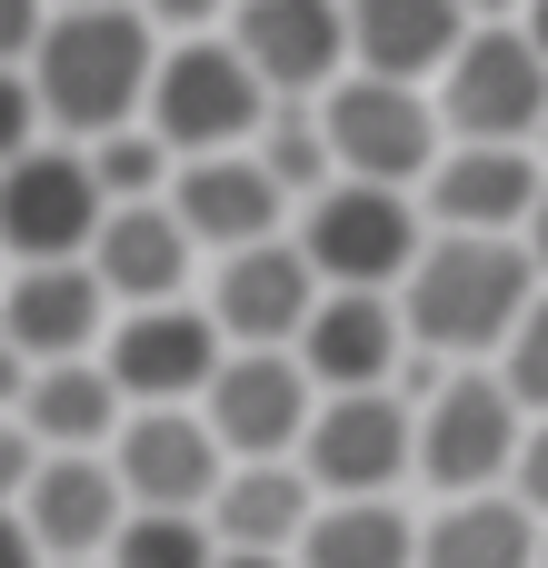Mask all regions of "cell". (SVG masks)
Wrapping results in <instances>:
<instances>
[{
  "instance_id": "obj_35",
  "label": "cell",
  "mask_w": 548,
  "mask_h": 568,
  "mask_svg": "<svg viewBox=\"0 0 548 568\" xmlns=\"http://www.w3.org/2000/svg\"><path fill=\"white\" fill-rule=\"evenodd\" d=\"M0 568H50L30 549V529H20V509H0Z\"/></svg>"
},
{
  "instance_id": "obj_33",
  "label": "cell",
  "mask_w": 548,
  "mask_h": 568,
  "mask_svg": "<svg viewBox=\"0 0 548 568\" xmlns=\"http://www.w3.org/2000/svg\"><path fill=\"white\" fill-rule=\"evenodd\" d=\"M40 30H50V0H0V70H30Z\"/></svg>"
},
{
  "instance_id": "obj_34",
  "label": "cell",
  "mask_w": 548,
  "mask_h": 568,
  "mask_svg": "<svg viewBox=\"0 0 548 568\" xmlns=\"http://www.w3.org/2000/svg\"><path fill=\"white\" fill-rule=\"evenodd\" d=\"M509 499L548 519V419H529V439H519V469H509Z\"/></svg>"
},
{
  "instance_id": "obj_32",
  "label": "cell",
  "mask_w": 548,
  "mask_h": 568,
  "mask_svg": "<svg viewBox=\"0 0 548 568\" xmlns=\"http://www.w3.org/2000/svg\"><path fill=\"white\" fill-rule=\"evenodd\" d=\"M150 30H170V40H210L220 30V10H240V0H130Z\"/></svg>"
},
{
  "instance_id": "obj_16",
  "label": "cell",
  "mask_w": 548,
  "mask_h": 568,
  "mask_svg": "<svg viewBox=\"0 0 548 568\" xmlns=\"http://www.w3.org/2000/svg\"><path fill=\"white\" fill-rule=\"evenodd\" d=\"M539 200H548L539 150H459L449 140V160L419 180L429 230H459V240H529Z\"/></svg>"
},
{
  "instance_id": "obj_13",
  "label": "cell",
  "mask_w": 548,
  "mask_h": 568,
  "mask_svg": "<svg viewBox=\"0 0 548 568\" xmlns=\"http://www.w3.org/2000/svg\"><path fill=\"white\" fill-rule=\"evenodd\" d=\"M110 469H120L130 509L210 519V499H220V479H230V449L210 439L200 409H130V429L110 439Z\"/></svg>"
},
{
  "instance_id": "obj_17",
  "label": "cell",
  "mask_w": 548,
  "mask_h": 568,
  "mask_svg": "<svg viewBox=\"0 0 548 568\" xmlns=\"http://www.w3.org/2000/svg\"><path fill=\"white\" fill-rule=\"evenodd\" d=\"M300 369L319 379V399H349V389H389L409 369V320L389 290H329L300 329Z\"/></svg>"
},
{
  "instance_id": "obj_4",
  "label": "cell",
  "mask_w": 548,
  "mask_h": 568,
  "mask_svg": "<svg viewBox=\"0 0 548 568\" xmlns=\"http://www.w3.org/2000/svg\"><path fill=\"white\" fill-rule=\"evenodd\" d=\"M429 250V210L419 190H369V180H329L300 210V260L319 270V290H389L419 270Z\"/></svg>"
},
{
  "instance_id": "obj_23",
  "label": "cell",
  "mask_w": 548,
  "mask_h": 568,
  "mask_svg": "<svg viewBox=\"0 0 548 568\" xmlns=\"http://www.w3.org/2000/svg\"><path fill=\"white\" fill-rule=\"evenodd\" d=\"M20 429L50 449V459H110V439L130 429V399L100 359H60V369H30L20 389Z\"/></svg>"
},
{
  "instance_id": "obj_44",
  "label": "cell",
  "mask_w": 548,
  "mask_h": 568,
  "mask_svg": "<svg viewBox=\"0 0 548 568\" xmlns=\"http://www.w3.org/2000/svg\"><path fill=\"white\" fill-rule=\"evenodd\" d=\"M80 568H100V559H80Z\"/></svg>"
},
{
  "instance_id": "obj_9",
  "label": "cell",
  "mask_w": 548,
  "mask_h": 568,
  "mask_svg": "<svg viewBox=\"0 0 548 568\" xmlns=\"http://www.w3.org/2000/svg\"><path fill=\"white\" fill-rule=\"evenodd\" d=\"M300 469H309L319 499H399V479H419V409L399 389L319 399V419L300 439Z\"/></svg>"
},
{
  "instance_id": "obj_39",
  "label": "cell",
  "mask_w": 548,
  "mask_h": 568,
  "mask_svg": "<svg viewBox=\"0 0 548 568\" xmlns=\"http://www.w3.org/2000/svg\"><path fill=\"white\" fill-rule=\"evenodd\" d=\"M529 40H539V60H548V0H529V20H519Z\"/></svg>"
},
{
  "instance_id": "obj_2",
  "label": "cell",
  "mask_w": 548,
  "mask_h": 568,
  "mask_svg": "<svg viewBox=\"0 0 548 568\" xmlns=\"http://www.w3.org/2000/svg\"><path fill=\"white\" fill-rule=\"evenodd\" d=\"M160 30L140 10H50L40 50H30V90H40V120L50 140H110L150 110V80H160Z\"/></svg>"
},
{
  "instance_id": "obj_14",
  "label": "cell",
  "mask_w": 548,
  "mask_h": 568,
  "mask_svg": "<svg viewBox=\"0 0 548 568\" xmlns=\"http://www.w3.org/2000/svg\"><path fill=\"white\" fill-rule=\"evenodd\" d=\"M329 290H319V270L300 260V240H260V250H230L220 270H210V320H220V339L230 349H300V329H309V310H319Z\"/></svg>"
},
{
  "instance_id": "obj_40",
  "label": "cell",
  "mask_w": 548,
  "mask_h": 568,
  "mask_svg": "<svg viewBox=\"0 0 548 568\" xmlns=\"http://www.w3.org/2000/svg\"><path fill=\"white\" fill-rule=\"evenodd\" d=\"M50 10H130V0H50Z\"/></svg>"
},
{
  "instance_id": "obj_5",
  "label": "cell",
  "mask_w": 548,
  "mask_h": 568,
  "mask_svg": "<svg viewBox=\"0 0 548 568\" xmlns=\"http://www.w3.org/2000/svg\"><path fill=\"white\" fill-rule=\"evenodd\" d=\"M429 100H439V130H449L459 150H539L548 60H539V40H529L519 20H509V30H469Z\"/></svg>"
},
{
  "instance_id": "obj_38",
  "label": "cell",
  "mask_w": 548,
  "mask_h": 568,
  "mask_svg": "<svg viewBox=\"0 0 548 568\" xmlns=\"http://www.w3.org/2000/svg\"><path fill=\"white\" fill-rule=\"evenodd\" d=\"M220 568H300V559H260V549H220Z\"/></svg>"
},
{
  "instance_id": "obj_8",
  "label": "cell",
  "mask_w": 548,
  "mask_h": 568,
  "mask_svg": "<svg viewBox=\"0 0 548 568\" xmlns=\"http://www.w3.org/2000/svg\"><path fill=\"white\" fill-rule=\"evenodd\" d=\"M110 200L90 180V150L80 140H40L0 170V260L10 270H50V260H90Z\"/></svg>"
},
{
  "instance_id": "obj_6",
  "label": "cell",
  "mask_w": 548,
  "mask_h": 568,
  "mask_svg": "<svg viewBox=\"0 0 548 568\" xmlns=\"http://www.w3.org/2000/svg\"><path fill=\"white\" fill-rule=\"evenodd\" d=\"M319 130H329L339 180H369V190H419V180L449 160L439 100L409 90V80H369V70H349V80L319 100Z\"/></svg>"
},
{
  "instance_id": "obj_28",
  "label": "cell",
  "mask_w": 548,
  "mask_h": 568,
  "mask_svg": "<svg viewBox=\"0 0 548 568\" xmlns=\"http://www.w3.org/2000/svg\"><path fill=\"white\" fill-rule=\"evenodd\" d=\"M100 568H220L210 519H160V509H130V529L110 539Z\"/></svg>"
},
{
  "instance_id": "obj_24",
  "label": "cell",
  "mask_w": 548,
  "mask_h": 568,
  "mask_svg": "<svg viewBox=\"0 0 548 568\" xmlns=\"http://www.w3.org/2000/svg\"><path fill=\"white\" fill-rule=\"evenodd\" d=\"M548 519H529L509 489L489 499H439V519H419V568H539Z\"/></svg>"
},
{
  "instance_id": "obj_10",
  "label": "cell",
  "mask_w": 548,
  "mask_h": 568,
  "mask_svg": "<svg viewBox=\"0 0 548 568\" xmlns=\"http://www.w3.org/2000/svg\"><path fill=\"white\" fill-rule=\"evenodd\" d=\"M230 339L200 300H170V310H120L110 339H100V369L120 379L130 409H200L210 379H220Z\"/></svg>"
},
{
  "instance_id": "obj_29",
  "label": "cell",
  "mask_w": 548,
  "mask_h": 568,
  "mask_svg": "<svg viewBox=\"0 0 548 568\" xmlns=\"http://www.w3.org/2000/svg\"><path fill=\"white\" fill-rule=\"evenodd\" d=\"M499 379H509V399H519L529 419H548V290L529 300V320H519V339L499 349Z\"/></svg>"
},
{
  "instance_id": "obj_27",
  "label": "cell",
  "mask_w": 548,
  "mask_h": 568,
  "mask_svg": "<svg viewBox=\"0 0 548 568\" xmlns=\"http://www.w3.org/2000/svg\"><path fill=\"white\" fill-rule=\"evenodd\" d=\"M90 180H100V200H110V210H130V200H170L180 160L160 150V130H150V120H130V130L90 140Z\"/></svg>"
},
{
  "instance_id": "obj_18",
  "label": "cell",
  "mask_w": 548,
  "mask_h": 568,
  "mask_svg": "<svg viewBox=\"0 0 548 568\" xmlns=\"http://www.w3.org/2000/svg\"><path fill=\"white\" fill-rule=\"evenodd\" d=\"M20 529L50 568H80V559H110V539L130 529V489L110 459H40L30 499H20Z\"/></svg>"
},
{
  "instance_id": "obj_1",
  "label": "cell",
  "mask_w": 548,
  "mask_h": 568,
  "mask_svg": "<svg viewBox=\"0 0 548 568\" xmlns=\"http://www.w3.org/2000/svg\"><path fill=\"white\" fill-rule=\"evenodd\" d=\"M539 300V270H529V240H459V230H429L419 270L399 280V320H409V349L449 359V369H499V349L519 339Z\"/></svg>"
},
{
  "instance_id": "obj_41",
  "label": "cell",
  "mask_w": 548,
  "mask_h": 568,
  "mask_svg": "<svg viewBox=\"0 0 548 568\" xmlns=\"http://www.w3.org/2000/svg\"><path fill=\"white\" fill-rule=\"evenodd\" d=\"M0 290H10V260H0Z\"/></svg>"
},
{
  "instance_id": "obj_20",
  "label": "cell",
  "mask_w": 548,
  "mask_h": 568,
  "mask_svg": "<svg viewBox=\"0 0 548 568\" xmlns=\"http://www.w3.org/2000/svg\"><path fill=\"white\" fill-rule=\"evenodd\" d=\"M90 270H100V290H110V310H170V300H190L200 240L180 230V210H170V200H130V210H110V220H100Z\"/></svg>"
},
{
  "instance_id": "obj_11",
  "label": "cell",
  "mask_w": 548,
  "mask_h": 568,
  "mask_svg": "<svg viewBox=\"0 0 548 568\" xmlns=\"http://www.w3.org/2000/svg\"><path fill=\"white\" fill-rule=\"evenodd\" d=\"M200 419L230 449V469L240 459H300V439L319 419V379L300 369V349H230L210 399H200Z\"/></svg>"
},
{
  "instance_id": "obj_19",
  "label": "cell",
  "mask_w": 548,
  "mask_h": 568,
  "mask_svg": "<svg viewBox=\"0 0 548 568\" xmlns=\"http://www.w3.org/2000/svg\"><path fill=\"white\" fill-rule=\"evenodd\" d=\"M170 210H180V230H190L210 260H230V250H260V240H280V220H290V190L260 170V150H230V160H180V180H170Z\"/></svg>"
},
{
  "instance_id": "obj_37",
  "label": "cell",
  "mask_w": 548,
  "mask_h": 568,
  "mask_svg": "<svg viewBox=\"0 0 548 568\" xmlns=\"http://www.w3.org/2000/svg\"><path fill=\"white\" fill-rule=\"evenodd\" d=\"M529 270H539V290H548V200H539V220H529Z\"/></svg>"
},
{
  "instance_id": "obj_30",
  "label": "cell",
  "mask_w": 548,
  "mask_h": 568,
  "mask_svg": "<svg viewBox=\"0 0 548 568\" xmlns=\"http://www.w3.org/2000/svg\"><path fill=\"white\" fill-rule=\"evenodd\" d=\"M50 140V120H40V90H30V70H0V170L20 160V150H40Z\"/></svg>"
},
{
  "instance_id": "obj_7",
  "label": "cell",
  "mask_w": 548,
  "mask_h": 568,
  "mask_svg": "<svg viewBox=\"0 0 548 568\" xmlns=\"http://www.w3.org/2000/svg\"><path fill=\"white\" fill-rule=\"evenodd\" d=\"M519 439H529V409L509 399L499 369H449V379L419 399V479H429L439 499H489V489H509Z\"/></svg>"
},
{
  "instance_id": "obj_42",
  "label": "cell",
  "mask_w": 548,
  "mask_h": 568,
  "mask_svg": "<svg viewBox=\"0 0 548 568\" xmlns=\"http://www.w3.org/2000/svg\"><path fill=\"white\" fill-rule=\"evenodd\" d=\"M539 160H548V130H539Z\"/></svg>"
},
{
  "instance_id": "obj_15",
  "label": "cell",
  "mask_w": 548,
  "mask_h": 568,
  "mask_svg": "<svg viewBox=\"0 0 548 568\" xmlns=\"http://www.w3.org/2000/svg\"><path fill=\"white\" fill-rule=\"evenodd\" d=\"M110 290L90 260H50V270H10L0 290V339L30 359V369H60V359H100L110 339Z\"/></svg>"
},
{
  "instance_id": "obj_26",
  "label": "cell",
  "mask_w": 548,
  "mask_h": 568,
  "mask_svg": "<svg viewBox=\"0 0 548 568\" xmlns=\"http://www.w3.org/2000/svg\"><path fill=\"white\" fill-rule=\"evenodd\" d=\"M250 150H260V170H270V180H280L300 210H309V200L339 180V160H329V130H319V100H280V110H270V130H260Z\"/></svg>"
},
{
  "instance_id": "obj_31",
  "label": "cell",
  "mask_w": 548,
  "mask_h": 568,
  "mask_svg": "<svg viewBox=\"0 0 548 568\" xmlns=\"http://www.w3.org/2000/svg\"><path fill=\"white\" fill-rule=\"evenodd\" d=\"M40 459H50V449H40V439L20 429V409H10V419H0V509H20V499H30Z\"/></svg>"
},
{
  "instance_id": "obj_22",
  "label": "cell",
  "mask_w": 548,
  "mask_h": 568,
  "mask_svg": "<svg viewBox=\"0 0 548 568\" xmlns=\"http://www.w3.org/2000/svg\"><path fill=\"white\" fill-rule=\"evenodd\" d=\"M309 519H319V489H309L300 459H240L220 479V499H210V539L220 549H260V559H300Z\"/></svg>"
},
{
  "instance_id": "obj_25",
  "label": "cell",
  "mask_w": 548,
  "mask_h": 568,
  "mask_svg": "<svg viewBox=\"0 0 548 568\" xmlns=\"http://www.w3.org/2000/svg\"><path fill=\"white\" fill-rule=\"evenodd\" d=\"M300 568H419V519L399 499H319Z\"/></svg>"
},
{
  "instance_id": "obj_12",
  "label": "cell",
  "mask_w": 548,
  "mask_h": 568,
  "mask_svg": "<svg viewBox=\"0 0 548 568\" xmlns=\"http://www.w3.org/2000/svg\"><path fill=\"white\" fill-rule=\"evenodd\" d=\"M230 50L260 70L270 100H329L349 80V0H240Z\"/></svg>"
},
{
  "instance_id": "obj_36",
  "label": "cell",
  "mask_w": 548,
  "mask_h": 568,
  "mask_svg": "<svg viewBox=\"0 0 548 568\" xmlns=\"http://www.w3.org/2000/svg\"><path fill=\"white\" fill-rule=\"evenodd\" d=\"M20 389H30V359H20V349H10V339H0V419H10V409H20Z\"/></svg>"
},
{
  "instance_id": "obj_43",
  "label": "cell",
  "mask_w": 548,
  "mask_h": 568,
  "mask_svg": "<svg viewBox=\"0 0 548 568\" xmlns=\"http://www.w3.org/2000/svg\"><path fill=\"white\" fill-rule=\"evenodd\" d=\"M539 568H548V539H539Z\"/></svg>"
},
{
  "instance_id": "obj_3",
  "label": "cell",
  "mask_w": 548,
  "mask_h": 568,
  "mask_svg": "<svg viewBox=\"0 0 548 568\" xmlns=\"http://www.w3.org/2000/svg\"><path fill=\"white\" fill-rule=\"evenodd\" d=\"M270 90H260V70L230 50V30H210V40H170L160 50V80H150V130H160V150L170 160H230V150H250L260 130H270Z\"/></svg>"
},
{
  "instance_id": "obj_21",
  "label": "cell",
  "mask_w": 548,
  "mask_h": 568,
  "mask_svg": "<svg viewBox=\"0 0 548 568\" xmlns=\"http://www.w3.org/2000/svg\"><path fill=\"white\" fill-rule=\"evenodd\" d=\"M469 40V0H349V70L429 90Z\"/></svg>"
}]
</instances>
